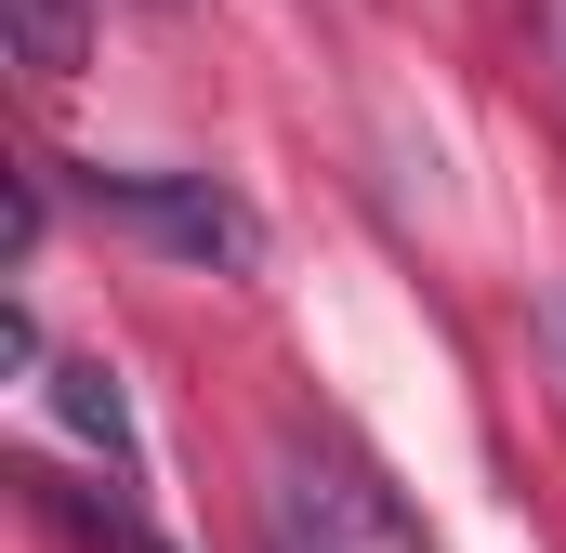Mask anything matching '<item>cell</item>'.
<instances>
[{"instance_id": "cell-1", "label": "cell", "mask_w": 566, "mask_h": 553, "mask_svg": "<svg viewBox=\"0 0 566 553\" xmlns=\"http://www.w3.org/2000/svg\"><path fill=\"white\" fill-rule=\"evenodd\" d=\"M66 185L145 238L158 264H198V276H251L264 264V225H251V198L238 185H211V171H119V158H66Z\"/></svg>"}, {"instance_id": "cell-2", "label": "cell", "mask_w": 566, "mask_h": 553, "mask_svg": "<svg viewBox=\"0 0 566 553\" xmlns=\"http://www.w3.org/2000/svg\"><path fill=\"white\" fill-rule=\"evenodd\" d=\"M53 421H66L80 448H106V474H119V488L145 474V448H133V396H119V369H106V356H66V369H53Z\"/></svg>"}, {"instance_id": "cell-3", "label": "cell", "mask_w": 566, "mask_h": 553, "mask_svg": "<svg viewBox=\"0 0 566 553\" xmlns=\"http://www.w3.org/2000/svg\"><path fill=\"white\" fill-rule=\"evenodd\" d=\"M80 40H93L80 0H13V66L27 80H80Z\"/></svg>"}, {"instance_id": "cell-4", "label": "cell", "mask_w": 566, "mask_h": 553, "mask_svg": "<svg viewBox=\"0 0 566 553\" xmlns=\"http://www.w3.org/2000/svg\"><path fill=\"white\" fill-rule=\"evenodd\" d=\"M541 40H554V80H566V0H541Z\"/></svg>"}, {"instance_id": "cell-5", "label": "cell", "mask_w": 566, "mask_h": 553, "mask_svg": "<svg viewBox=\"0 0 566 553\" xmlns=\"http://www.w3.org/2000/svg\"><path fill=\"white\" fill-rule=\"evenodd\" d=\"M264 553H316V541H303V514H290V501H277V541H264Z\"/></svg>"}, {"instance_id": "cell-6", "label": "cell", "mask_w": 566, "mask_h": 553, "mask_svg": "<svg viewBox=\"0 0 566 553\" xmlns=\"http://www.w3.org/2000/svg\"><path fill=\"white\" fill-rule=\"evenodd\" d=\"M554 356H566V290H554Z\"/></svg>"}]
</instances>
